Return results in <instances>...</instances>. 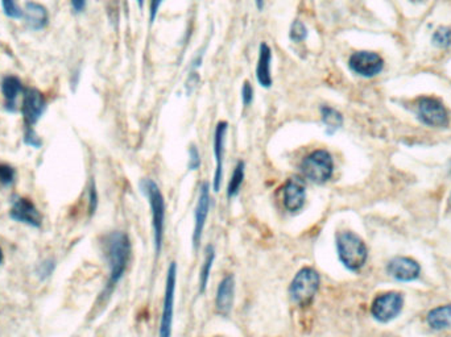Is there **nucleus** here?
<instances>
[{
    "mask_svg": "<svg viewBox=\"0 0 451 337\" xmlns=\"http://www.w3.org/2000/svg\"><path fill=\"white\" fill-rule=\"evenodd\" d=\"M417 116L421 123L432 128H446L450 116L443 103L433 96H422L417 100Z\"/></svg>",
    "mask_w": 451,
    "mask_h": 337,
    "instance_id": "423d86ee",
    "label": "nucleus"
},
{
    "mask_svg": "<svg viewBox=\"0 0 451 337\" xmlns=\"http://www.w3.org/2000/svg\"><path fill=\"white\" fill-rule=\"evenodd\" d=\"M415 1H422V0H415Z\"/></svg>",
    "mask_w": 451,
    "mask_h": 337,
    "instance_id": "4c0bfd02",
    "label": "nucleus"
},
{
    "mask_svg": "<svg viewBox=\"0 0 451 337\" xmlns=\"http://www.w3.org/2000/svg\"><path fill=\"white\" fill-rule=\"evenodd\" d=\"M3 260H4V254H3V250H1V248H0V265L3 263Z\"/></svg>",
    "mask_w": 451,
    "mask_h": 337,
    "instance_id": "e433bc0d",
    "label": "nucleus"
},
{
    "mask_svg": "<svg viewBox=\"0 0 451 337\" xmlns=\"http://www.w3.org/2000/svg\"><path fill=\"white\" fill-rule=\"evenodd\" d=\"M24 142L28 146L36 148V149L41 148V145H43V140L36 133V131L33 129V127H25V131H24Z\"/></svg>",
    "mask_w": 451,
    "mask_h": 337,
    "instance_id": "cd10ccee",
    "label": "nucleus"
},
{
    "mask_svg": "<svg viewBox=\"0 0 451 337\" xmlns=\"http://www.w3.org/2000/svg\"><path fill=\"white\" fill-rule=\"evenodd\" d=\"M383 57L370 50H359L350 56L348 67L359 77L374 78L384 70Z\"/></svg>",
    "mask_w": 451,
    "mask_h": 337,
    "instance_id": "1a4fd4ad",
    "label": "nucleus"
},
{
    "mask_svg": "<svg viewBox=\"0 0 451 337\" xmlns=\"http://www.w3.org/2000/svg\"><path fill=\"white\" fill-rule=\"evenodd\" d=\"M282 202L289 213L300 211L306 202V188L298 180H289L282 188Z\"/></svg>",
    "mask_w": 451,
    "mask_h": 337,
    "instance_id": "2eb2a0df",
    "label": "nucleus"
},
{
    "mask_svg": "<svg viewBox=\"0 0 451 337\" xmlns=\"http://www.w3.org/2000/svg\"><path fill=\"white\" fill-rule=\"evenodd\" d=\"M1 94L4 98V107L10 112L17 111V99L20 95H23L24 87L20 80V78L16 76H6L1 79Z\"/></svg>",
    "mask_w": 451,
    "mask_h": 337,
    "instance_id": "6ab92c4d",
    "label": "nucleus"
},
{
    "mask_svg": "<svg viewBox=\"0 0 451 337\" xmlns=\"http://www.w3.org/2000/svg\"><path fill=\"white\" fill-rule=\"evenodd\" d=\"M450 200H451V195H450Z\"/></svg>",
    "mask_w": 451,
    "mask_h": 337,
    "instance_id": "58836bf2",
    "label": "nucleus"
},
{
    "mask_svg": "<svg viewBox=\"0 0 451 337\" xmlns=\"http://www.w3.org/2000/svg\"><path fill=\"white\" fill-rule=\"evenodd\" d=\"M70 4H72V8H73V11L76 14H81V12L85 11L87 0H70Z\"/></svg>",
    "mask_w": 451,
    "mask_h": 337,
    "instance_id": "72a5a7b5",
    "label": "nucleus"
},
{
    "mask_svg": "<svg viewBox=\"0 0 451 337\" xmlns=\"http://www.w3.org/2000/svg\"><path fill=\"white\" fill-rule=\"evenodd\" d=\"M235 299V278L233 274L224 276L219 283L217 296H216V308L217 314L222 316H229L233 306Z\"/></svg>",
    "mask_w": 451,
    "mask_h": 337,
    "instance_id": "dca6fc26",
    "label": "nucleus"
},
{
    "mask_svg": "<svg viewBox=\"0 0 451 337\" xmlns=\"http://www.w3.org/2000/svg\"><path fill=\"white\" fill-rule=\"evenodd\" d=\"M187 168L190 171H196L201 168V154L196 145H190L189 148V162Z\"/></svg>",
    "mask_w": 451,
    "mask_h": 337,
    "instance_id": "c85d7f7f",
    "label": "nucleus"
},
{
    "mask_svg": "<svg viewBox=\"0 0 451 337\" xmlns=\"http://www.w3.org/2000/svg\"><path fill=\"white\" fill-rule=\"evenodd\" d=\"M432 41H433V45L439 47V49H446V47H450L451 46V28L450 27H446V25H442V27H438L434 33H433V37H432Z\"/></svg>",
    "mask_w": 451,
    "mask_h": 337,
    "instance_id": "b1692460",
    "label": "nucleus"
},
{
    "mask_svg": "<svg viewBox=\"0 0 451 337\" xmlns=\"http://www.w3.org/2000/svg\"><path fill=\"white\" fill-rule=\"evenodd\" d=\"M103 250L109 263V274L105 292L109 295L125 276L131 260V241L125 232H109L103 237Z\"/></svg>",
    "mask_w": 451,
    "mask_h": 337,
    "instance_id": "f257e3e1",
    "label": "nucleus"
},
{
    "mask_svg": "<svg viewBox=\"0 0 451 337\" xmlns=\"http://www.w3.org/2000/svg\"><path fill=\"white\" fill-rule=\"evenodd\" d=\"M47 109V99L44 94L34 89L27 87L23 92V103H21V113L24 118L25 127H33L37 123Z\"/></svg>",
    "mask_w": 451,
    "mask_h": 337,
    "instance_id": "9d476101",
    "label": "nucleus"
},
{
    "mask_svg": "<svg viewBox=\"0 0 451 337\" xmlns=\"http://www.w3.org/2000/svg\"><path fill=\"white\" fill-rule=\"evenodd\" d=\"M89 203H90V215H93L96 210V206H98V194H96V188H95V184H92L90 186V195H89Z\"/></svg>",
    "mask_w": 451,
    "mask_h": 337,
    "instance_id": "473e14b6",
    "label": "nucleus"
},
{
    "mask_svg": "<svg viewBox=\"0 0 451 337\" xmlns=\"http://www.w3.org/2000/svg\"><path fill=\"white\" fill-rule=\"evenodd\" d=\"M16 170L14 166L0 162V184L1 186H11L15 182Z\"/></svg>",
    "mask_w": 451,
    "mask_h": 337,
    "instance_id": "bb28decb",
    "label": "nucleus"
},
{
    "mask_svg": "<svg viewBox=\"0 0 451 337\" xmlns=\"http://www.w3.org/2000/svg\"><path fill=\"white\" fill-rule=\"evenodd\" d=\"M165 0H149V23L154 24L156 17L158 15L160 7Z\"/></svg>",
    "mask_w": 451,
    "mask_h": 337,
    "instance_id": "2f4dec72",
    "label": "nucleus"
},
{
    "mask_svg": "<svg viewBox=\"0 0 451 337\" xmlns=\"http://www.w3.org/2000/svg\"><path fill=\"white\" fill-rule=\"evenodd\" d=\"M141 191L145 194L152 214V228L155 240L156 253L158 254L162 248L164 240V224H165V200L164 195L155 181L144 178L140 184Z\"/></svg>",
    "mask_w": 451,
    "mask_h": 337,
    "instance_id": "7ed1b4c3",
    "label": "nucleus"
},
{
    "mask_svg": "<svg viewBox=\"0 0 451 337\" xmlns=\"http://www.w3.org/2000/svg\"><path fill=\"white\" fill-rule=\"evenodd\" d=\"M308 36H309V32H308L306 25L301 20H295L289 30V39L293 43H302L308 39Z\"/></svg>",
    "mask_w": 451,
    "mask_h": 337,
    "instance_id": "393cba45",
    "label": "nucleus"
},
{
    "mask_svg": "<svg viewBox=\"0 0 451 337\" xmlns=\"http://www.w3.org/2000/svg\"><path fill=\"white\" fill-rule=\"evenodd\" d=\"M387 273L399 282L416 281L421 274L420 263L410 257H393L387 263Z\"/></svg>",
    "mask_w": 451,
    "mask_h": 337,
    "instance_id": "4468645a",
    "label": "nucleus"
},
{
    "mask_svg": "<svg viewBox=\"0 0 451 337\" xmlns=\"http://www.w3.org/2000/svg\"><path fill=\"white\" fill-rule=\"evenodd\" d=\"M272 49L266 43H262L259 47V58L256 63V80L263 89H271L273 85L272 79Z\"/></svg>",
    "mask_w": 451,
    "mask_h": 337,
    "instance_id": "f3484780",
    "label": "nucleus"
},
{
    "mask_svg": "<svg viewBox=\"0 0 451 337\" xmlns=\"http://www.w3.org/2000/svg\"><path fill=\"white\" fill-rule=\"evenodd\" d=\"M255 4H256L258 11H263L265 7V0H255Z\"/></svg>",
    "mask_w": 451,
    "mask_h": 337,
    "instance_id": "f704fd0d",
    "label": "nucleus"
},
{
    "mask_svg": "<svg viewBox=\"0 0 451 337\" xmlns=\"http://www.w3.org/2000/svg\"><path fill=\"white\" fill-rule=\"evenodd\" d=\"M229 131L227 122H219L214 132V160H216V171L213 178V190L218 193L223 180V160L226 153V138Z\"/></svg>",
    "mask_w": 451,
    "mask_h": 337,
    "instance_id": "ddd939ff",
    "label": "nucleus"
},
{
    "mask_svg": "<svg viewBox=\"0 0 451 337\" xmlns=\"http://www.w3.org/2000/svg\"><path fill=\"white\" fill-rule=\"evenodd\" d=\"M301 173L313 184H326L334 173V160L326 149H317L301 162Z\"/></svg>",
    "mask_w": 451,
    "mask_h": 337,
    "instance_id": "20e7f679",
    "label": "nucleus"
},
{
    "mask_svg": "<svg viewBox=\"0 0 451 337\" xmlns=\"http://www.w3.org/2000/svg\"><path fill=\"white\" fill-rule=\"evenodd\" d=\"M319 285H321V276L314 269L311 268L301 269L293 278L289 287L292 301L297 306H311L313 299L315 298L317 292L319 290Z\"/></svg>",
    "mask_w": 451,
    "mask_h": 337,
    "instance_id": "39448f33",
    "label": "nucleus"
},
{
    "mask_svg": "<svg viewBox=\"0 0 451 337\" xmlns=\"http://www.w3.org/2000/svg\"><path fill=\"white\" fill-rule=\"evenodd\" d=\"M210 184L203 182L200 190V197L194 210V228H193V248L198 250L202 240L203 230L210 211Z\"/></svg>",
    "mask_w": 451,
    "mask_h": 337,
    "instance_id": "f8f14e48",
    "label": "nucleus"
},
{
    "mask_svg": "<svg viewBox=\"0 0 451 337\" xmlns=\"http://www.w3.org/2000/svg\"><path fill=\"white\" fill-rule=\"evenodd\" d=\"M176 283H177V265H176V262H171L168 273H167L165 295H164V302H162V312H161L160 332H158L160 337H171Z\"/></svg>",
    "mask_w": 451,
    "mask_h": 337,
    "instance_id": "6e6552de",
    "label": "nucleus"
},
{
    "mask_svg": "<svg viewBox=\"0 0 451 337\" xmlns=\"http://www.w3.org/2000/svg\"><path fill=\"white\" fill-rule=\"evenodd\" d=\"M255 99V92H253V87L252 85L249 83V80H246L243 83V87H242V102H243V106L244 107H249L252 105Z\"/></svg>",
    "mask_w": 451,
    "mask_h": 337,
    "instance_id": "c756f323",
    "label": "nucleus"
},
{
    "mask_svg": "<svg viewBox=\"0 0 451 337\" xmlns=\"http://www.w3.org/2000/svg\"><path fill=\"white\" fill-rule=\"evenodd\" d=\"M404 307L401 292H389L377 295L371 305V315L379 323H389L396 319Z\"/></svg>",
    "mask_w": 451,
    "mask_h": 337,
    "instance_id": "0eeeda50",
    "label": "nucleus"
},
{
    "mask_svg": "<svg viewBox=\"0 0 451 337\" xmlns=\"http://www.w3.org/2000/svg\"><path fill=\"white\" fill-rule=\"evenodd\" d=\"M426 322L434 331L448 329L451 327V305L438 306L428 312Z\"/></svg>",
    "mask_w": 451,
    "mask_h": 337,
    "instance_id": "aec40b11",
    "label": "nucleus"
},
{
    "mask_svg": "<svg viewBox=\"0 0 451 337\" xmlns=\"http://www.w3.org/2000/svg\"><path fill=\"white\" fill-rule=\"evenodd\" d=\"M244 174H246V164L243 161H239L236 166L233 168L231 180L227 186V195L229 198H233L235 195L239 194L240 187L244 181Z\"/></svg>",
    "mask_w": 451,
    "mask_h": 337,
    "instance_id": "5701e85b",
    "label": "nucleus"
},
{
    "mask_svg": "<svg viewBox=\"0 0 451 337\" xmlns=\"http://www.w3.org/2000/svg\"><path fill=\"white\" fill-rule=\"evenodd\" d=\"M319 111H321L322 123L326 127L327 135H334L337 131L342 128L343 115L338 109L330 106H322L319 108Z\"/></svg>",
    "mask_w": 451,
    "mask_h": 337,
    "instance_id": "412c9836",
    "label": "nucleus"
},
{
    "mask_svg": "<svg viewBox=\"0 0 451 337\" xmlns=\"http://www.w3.org/2000/svg\"><path fill=\"white\" fill-rule=\"evenodd\" d=\"M337 252L343 266L350 272L360 270L368 259V249L363 239L351 230L337 235Z\"/></svg>",
    "mask_w": 451,
    "mask_h": 337,
    "instance_id": "f03ea898",
    "label": "nucleus"
},
{
    "mask_svg": "<svg viewBox=\"0 0 451 337\" xmlns=\"http://www.w3.org/2000/svg\"><path fill=\"white\" fill-rule=\"evenodd\" d=\"M27 27L32 31H41L49 24L47 7L37 1H27L24 7V17Z\"/></svg>",
    "mask_w": 451,
    "mask_h": 337,
    "instance_id": "a211bd4d",
    "label": "nucleus"
},
{
    "mask_svg": "<svg viewBox=\"0 0 451 337\" xmlns=\"http://www.w3.org/2000/svg\"><path fill=\"white\" fill-rule=\"evenodd\" d=\"M214 261H216V249H214V246H206L204 261H203L201 273H200V292L201 294L206 292V287H207V283H209V279H210V273H211Z\"/></svg>",
    "mask_w": 451,
    "mask_h": 337,
    "instance_id": "4be33fe9",
    "label": "nucleus"
},
{
    "mask_svg": "<svg viewBox=\"0 0 451 337\" xmlns=\"http://www.w3.org/2000/svg\"><path fill=\"white\" fill-rule=\"evenodd\" d=\"M54 266H56V263H54V261L52 260V259H49V260H45L41 265H40V268H39V274H40V276L44 279V278H47V276H50L52 273H53V270H54Z\"/></svg>",
    "mask_w": 451,
    "mask_h": 337,
    "instance_id": "7c9ffc66",
    "label": "nucleus"
},
{
    "mask_svg": "<svg viewBox=\"0 0 451 337\" xmlns=\"http://www.w3.org/2000/svg\"><path fill=\"white\" fill-rule=\"evenodd\" d=\"M1 7L4 15L10 19H23L24 17V10L20 8L16 0H1Z\"/></svg>",
    "mask_w": 451,
    "mask_h": 337,
    "instance_id": "a878e982",
    "label": "nucleus"
},
{
    "mask_svg": "<svg viewBox=\"0 0 451 337\" xmlns=\"http://www.w3.org/2000/svg\"><path fill=\"white\" fill-rule=\"evenodd\" d=\"M10 217L17 223L40 228L43 224V216L39 208L31 199L25 197H15L12 199V207L10 210Z\"/></svg>",
    "mask_w": 451,
    "mask_h": 337,
    "instance_id": "9b49d317",
    "label": "nucleus"
},
{
    "mask_svg": "<svg viewBox=\"0 0 451 337\" xmlns=\"http://www.w3.org/2000/svg\"><path fill=\"white\" fill-rule=\"evenodd\" d=\"M136 1H138V6H139V8L143 10V8H144V1H145V0H136Z\"/></svg>",
    "mask_w": 451,
    "mask_h": 337,
    "instance_id": "c9c22d12",
    "label": "nucleus"
}]
</instances>
